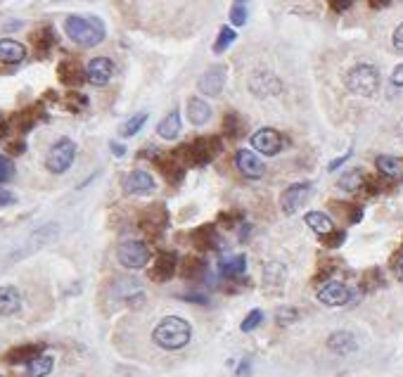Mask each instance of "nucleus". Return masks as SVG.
I'll use <instances>...</instances> for the list:
<instances>
[{"label": "nucleus", "instance_id": "obj_1", "mask_svg": "<svg viewBox=\"0 0 403 377\" xmlns=\"http://www.w3.org/2000/svg\"><path fill=\"white\" fill-rule=\"evenodd\" d=\"M190 337H193V327L186 318H178V315H166L152 332L154 344L166 349V352H178L188 344Z\"/></svg>", "mask_w": 403, "mask_h": 377}, {"label": "nucleus", "instance_id": "obj_2", "mask_svg": "<svg viewBox=\"0 0 403 377\" xmlns=\"http://www.w3.org/2000/svg\"><path fill=\"white\" fill-rule=\"evenodd\" d=\"M64 31L74 43L81 45V48H93V45H98L105 40V24H102L98 17L72 15V17H67Z\"/></svg>", "mask_w": 403, "mask_h": 377}, {"label": "nucleus", "instance_id": "obj_3", "mask_svg": "<svg viewBox=\"0 0 403 377\" xmlns=\"http://www.w3.org/2000/svg\"><path fill=\"white\" fill-rule=\"evenodd\" d=\"M346 88L351 93H356V95H375L380 88V71L378 66L373 64H356L353 69L346 74Z\"/></svg>", "mask_w": 403, "mask_h": 377}, {"label": "nucleus", "instance_id": "obj_4", "mask_svg": "<svg viewBox=\"0 0 403 377\" xmlns=\"http://www.w3.org/2000/svg\"><path fill=\"white\" fill-rule=\"evenodd\" d=\"M221 152V140L218 138H200L195 143L181 147V152L176 154V159L181 164H209L216 154Z\"/></svg>", "mask_w": 403, "mask_h": 377}, {"label": "nucleus", "instance_id": "obj_5", "mask_svg": "<svg viewBox=\"0 0 403 377\" xmlns=\"http://www.w3.org/2000/svg\"><path fill=\"white\" fill-rule=\"evenodd\" d=\"M74 157H76V145H74V140L62 138L47 150L45 166L52 173H64L74 164Z\"/></svg>", "mask_w": 403, "mask_h": 377}, {"label": "nucleus", "instance_id": "obj_6", "mask_svg": "<svg viewBox=\"0 0 403 377\" xmlns=\"http://www.w3.org/2000/svg\"><path fill=\"white\" fill-rule=\"evenodd\" d=\"M117 257H119V264L126 266V268H142L147 266L149 261V247L145 245V242L140 240H126L121 242L119 249H117Z\"/></svg>", "mask_w": 403, "mask_h": 377}, {"label": "nucleus", "instance_id": "obj_7", "mask_svg": "<svg viewBox=\"0 0 403 377\" xmlns=\"http://www.w3.org/2000/svg\"><path fill=\"white\" fill-rule=\"evenodd\" d=\"M309 195H311V183H295V185H290V187H287V190L283 192V197H280L283 211L287 214V216L297 214L299 209L306 204Z\"/></svg>", "mask_w": 403, "mask_h": 377}, {"label": "nucleus", "instance_id": "obj_8", "mask_svg": "<svg viewBox=\"0 0 403 377\" xmlns=\"http://www.w3.org/2000/svg\"><path fill=\"white\" fill-rule=\"evenodd\" d=\"M283 145H285V140L276 129H259L254 136H251V147L261 154H268V157L271 154H278L283 150Z\"/></svg>", "mask_w": 403, "mask_h": 377}, {"label": "nucleus", "instance_id": "obj_9", "mask_svg": "<svg viewBox=\"0 0 403 377\" xmlns=\"http://www.w3.org/2000/svg\"><path fill=\"white\" fill-rule=\"evenodd\" d=\"M351 292L344 282L339 280H327L323 287L318 289V299L323 301L325 306H344L349 301Z\"/></svg>", "mask_w": 403, "mask_h": 377}, {"label": "nucleus", "instance_id": "obj_10", "mask_svg": "<svg viewBox=\"0 0 403 377\" xmlns=\"http://www.w3.org/2000/svg\"><path fill=\"white\" fill-rule=\"evenodd\" d=\"M114 76V62L109 57H95L86 66V79L93 86H107Z\"/></svg>", "mask_w": 403, "mask_h": 377}, {"label": "nucleus", "instance_id": "obj_11", "mask_svg": "<svg viewBox=\"0 0 403 377\" xmlns=\"http://www.w3.org/2000/svg\"><path fill=\"white\" fill-rule=\"evenodd\" d=\"M249 91L259 98H268V95H278L283 91V83L271 71H256L249 79Z\"/></svg>", "mask_w": 403, "mask_h": 377}, {"label": "nucleus", "instance_id": "obj_12", "mask_svg": "<svg viewBox=\"0 0 403 377\" xmlns=\"http://www.w3.org/2000/svg\"><path fill=\"white\" fill-rule=\"evenodd\" d=\"M235 164H237V169H240V173L244 178H261L263 176V171H266V166H263V161L256 157L254 152L251 150H240L235 154Z\"/></svg>", "mask_w": 403, "mask_h": 377}, {"label": "nucleus", "instance_id": "obj_13", "mask_svg": "<svg viewBox=\"0 0 403 377\" xmlns=\"http://www.w3.org/2000/svg\"><path fill=\"white\" fill-rule=\"evenodd\" d=\"M223 86H225L223 66H211V69L204 71L200 81H197V88H200V93H204V95H218V93L223 91Z\"/></svg>", "mask_w": 403, "mask_h": 377}, {"label": "nucleus", "instance_id": "obj_14", "mask_svg": "<svg viewBox=\"0 0 403 377\" xmlns=\"http://www.w3.org/2000/svg\"><path fill=\"white\" fill-rule=\"evenodd\" d=\"M154 185H157L154 178L149 176L147 171H142V169L131 171L126 176V180H124V190L128 195H147V192L154 190Z\"/></svg>", "mask_w": 403, "mask_h": 377}, {"label": "nucleus", "instance_id": "obj_15", "mask_svg": "<svg viewBox=\"0 0 403 377\" xmlns=\"http://www.w3.org/2000/svg\"><path fill=\"white\" fill-rule=\"evenodd\" d=\"M178 271V257L171 252H161L159 257H157V264H154V271H152V278L159 280V282H166L176 275Z\"/></svg>", "mask_w": 403, "mask_h": 377}, {"label": "nucleus", "instance_id": "obj_16", "mask_svg": "<svg viewBox=\"0 0 403 377\" xmlns=\"http://www.w3.org/2000/svg\"><path fill=\"white\" fill-rule=\"evenodd\" d=\"M38 356H43V344H22V347H15L12 352L5 354V363H10V366H19V363H29L33 359H38Z\"/></svg>", "mask_w": 403, "mask_h": 377}, {"label": "nucleus", "instance_id": "obj_17", "mask_svg": "<svg viewBox=\"0 0 403 377\" xmlns=\"http://www.w3.org/2000/svg\"><path fill=\"white\" fill-rule=\"evenodd\" d=\"M22 308V294L17 287L3 285L0 287V315H15Z\"/></svg>", "mask_w": 403, "mask_h": 377}, {"label": "nucleus", "instance_id": "obj_18", "mask_svg": "<svg viewBox=\"0 0 403 377\" xmlns=\"http://www.w3.org/2000/svg\"><path fill=\"white\" fill-rule=\"evenodd\" d=\"M26 57V48L19 40L3 38L0 40V62L3 64H19Z\"/></svg>", "mask_w": 403, "mask_h": 377}, {"label": "nucleus", "instance_id": "obj_19", "mask_svg": "<svg viewBox=\"0 0 403 377\" xmlns=\"http://www.w3.org/2000/svg\"><path fill=\"white\" fill-rule=\"evenodd\" d=\"M327 347L332 349L334 354H351L356 352V337H353L351 332H344V330H339V332L330 335V340H327Z\"/></svg>", "mask_w": 403, "mask_h": 377}, {"label": "nucleus", "instance_id": "obj_20", "mask_svg": "<svg viewBox=\"0 0 403 377\" xmlns=\"http://www.w3.org/2000/svg\"><path fill=\"white\" fill-rule=\"evenodd\" d=\"M378 169L392 180H403V159L389 157V154H380L378 157Z\"/></svg>", "mask_w": 403, "mask_h": 377}, {"label": "nucleus", "instance_id": "obj_21", "mask_svg": "<svg viewBox=\"0 0 403 377\" xmlns=\"http://www.w3.org/2000/svg\"><path fill=\"white\" fill-rule=\"evenodd\" d=\"M188 119H190V124L204 126V124H207V121L211 119V107L204 103V100L193 98V100L188 103Z\"/></svg>", "mask_w": 403, "mask_h": 377}, {"label": "nucleus", "instance_id": "obj_22", "mask_svg": "<svg viewBox=\"0 0 403 377\" xmlns=\"http://www.w3.org/2000/svg\"><path fill=\"white\" fill-rule=\"evenodd\" d=\"M157 133L164 140H176L181 133V114L178 112H169L166 117L161 119V124L157 126Z\"/></svg>", "mask_w": 403, "mask_h": 377}, {"label": "nucleus", "instance_id": "obj_23", "mask_svg": "<svg viewBox=\"0 0 403 377\" xmlns=\"http://www.w3.org/2000/svg\"><path fill=\"white\" fill-rule=\"evenodd\" d=\"M306 226L318 235H330L332 233V219L323 211H309L306 214Z\"/></svg>", "mask_w": 403, "mask_h": 377}, {"label": "nucleus", "instance_id": "obj_24", "mask_svg": "<svg viewBox=\"0 0 403 377\" xmlns=\"http://www.w3.org/2000/svg\"><path fill=\"white\" fill-rule=\"evenodd\" d=\"M221 273L225 278H237V275H244V268H247V261H244L242 254H237V257H230V259H221Z\"/></svg>", "mask_w": 403, "mask_h": 377}, {"label": "nucleus", "instance_id": "obj_25", "mask_svg": "<svg viewBox=\"0 0 403 377\" xmlns=\"http://www.w3.org/2000/svg\"><path fill=\"white\" fill-rule=\"evenodd\" d=\"M363 183H365V173L361 171V169L346 171L344 176L339 178V187L344 192H356V190H361V187H363Z\"/></svg>", "mask_w": 403, "mask_h": 377}, {"label": "nucleus", "instance_id": "obj_26", "mask_svg": "<svg viewBox=\"0 0 403 377\" xmlns=\"http://www.w3.org/2000/svg\"><path fill=\"white\" fill-rule=\"evenodd\" d=\"M59 79H62L67 86H76L86 79V74L76 62H62L59 64Z\"/></svg>", "mask_w": 403, "mask_h": 377}, {"label": "nucleus", "instance_id": "obj_27", "mask_svg": "<svg viewBox=\"0 0 403 377\" xmlns=\"http://www.w3.org/2000/svg\"><path fill=\"white\" fill-rule=\"evenodd\" d=\"M52 366H55L52 356H38V359H33L29 366H26V377H45V375H50Z\"/></svg>", "mask_w": 403, "mask_h": 377}, {"label": "nucleus", "instance_id": "obj_28", "mask_svg": "<svg viewBox=\"0 0 403 377\" xmlns=\"http://www.w3.org/2000/svg\"><path fill=\"white\" fill-rule=\"evenodd\" d=\"M216 233L211 226H204L200 231H195V245L200 249H214L216 247Z\"/></svg>", "mask_w": 403, "mask_h": 377}, {"label": "nucleus", "instance_id": "obj_29", "mask_svg": "<svg viewBox=\"0 0 403 377\" xmlns=\"http://www.w3.org/2000/svg\"><path fill=\"white\" fill-rule=\"evenodd\" d=\"M145 121H147V112L135 114V117H131L124 126H121V136H124V138L135 136V133H138V131L142 129V126H145Z\"/></svg>", "mask_w": 403, "mask_h": 377}, {"label": "nucleus", "instance_id": "obj_30", "mask_svg": "<svg viewBox=\"0 0 403 377\" xmlns=\"http://www.w3.org/2000/svg\"><path fill=\"white\" fill-rule=\"evenodd\" d=\"M235 38H237V33L230 29V26H223L221 33H218V38H216V43H214V52H223L230 43H235Z\"/></svg>", "mask_w": 403, "mask_h": 377}, {"label": "nucleus", "instance_id": "obj_31", "mask_svg": "<svg viewBox=\"0 0 403 377\" xmlns=\"http://www.w3.org/2000/svg\"><path fill=\"white\" fill-rule=\"evenodd\" d=\"M202 271H204V261L202 259L190 257V259L183 261V268H181L183 278H197V273H202Z\"/></svg>", "mask_w": 403, "mask_h": 377}, {"label": "nucleus", "instance_id": "obj_32", "mask_svg": "<svg viewBox=\"0 0 403 377\" xmlns=\"http://www.w3.org/2000/svg\"><path fill=\"white\" fill-rule=\"evenodd\" d=\"M15 176V164H12L10 157H5V154H0V183H8Z\"/></svg>", "mask_w": 403, "mask_h": 377}, {"label": "nucleus", "instance_id": "obj_33", "mask_svg": "<svg viewBox=\"0 0 403 377\" xmlns=\"http://www.w3.org/2000/svg\"><path fill=\"white\" fill-rule=\"evenodd\" d=\"M263 273H266V278H263L266 285H271V280H280V282L285 280V266H280V264H268Z\"/></svg>", "mask_w": 403, "mask_h": 377}, {"label": "nucleus", "instance_id": "obj_34", "mask_svg": "<svg viewBox=\"0 0 403 377\" xmlns=\"http://www.w3.org/2000/svg\"><path fill=\"white\" fill-rule=\"evenodd\" d=\"M33 40H36V45H38L40 52H47V50H50V45H52V31L45 26V29H40V33H36V36H33Z\"/></svg>", "mask_w": 403, "mask_h": 377}, {"label": "nucleus", "instance_id": "obj_35", "mask_svg": "<svg viewBox=\"0 0 403 377\" xmlns=\"http://www.w3.org/2000/svg\"><path fill=\"white\" fill-rule=\"evenodd\" d=\"M261 320H263V313L259 311V308H256V311H251L247 318L242 320V332H251L254 327L261 325Z\"/></svg>", "mask_w": 403, "mask_h": 377}, {"label": "nucleus", "instance_id": "obj_36", "mask_svg": "<svg viewBox=\"0 0 403 377\" xmlns=\"http://www.w3.org/2000/svg\"><path fill=\"white\" fill-rule=\"evenodd\" d=\"M230 22H233L235 26H242L244 22H247V10H244L240 3H237L235 8L230 10Z\"/></svg>", "mask_w": 403, "mask_h": 377}, {"label": "nucleus", "instance_id": "obj_37", "mask_svg": "<svg viewBox=\"0 0 403 377\" xmlns=\"http://www.w3.org/2000/svg\"><path fill=\"white\" fill-rule=\"evenodd\" d=\"M225 133L228 136H240V124H237V117H233V114L225 117Z\"/></svg>", "mask_w": 403, "mask_h": 377}, {"label": "nucleus", "instance_id": "obj_38", "mask_svg": "<svg viewBox=\"0 0 403 377\" xmlns=\"http://www.w3.org/2000/svg\"><path fill=\"white\" fill-rule=\"evenodd\" d=\"M15 195H12L10 190H5V187H0V207H10L15 204Z\"/></svg>", "mask_w": 403, "mask_h": 377}, {"label": "nucleus", "instance_id": "obj_39", "mask_svg": "<svg viewBox=\"0 0 403 377\" xmlns=\"http://www.w3.org/2000/svg\"><path fill=\"white\" fill-rule=\"evenodd\" d=\"M394 48L399 50V52H403V24H399L396 26V31H394Z\"/></svg>", "mask_w": 403, "mask_h": 377}, {"label": "nucleus", "instance_id": "obj_40", "mask_svg": "<svg viewBox=\"0 0 403 377\" xmlns=\"http://www.w3.org/2000/svg\"><path fill=\"white\" fill-rule=\"evenodd\" d=\"M392 83L399 86V88H403V64H399L396 69L392 71Z\"/></svg>", "mask_w": 403, "mask_h": 377}, {"label": "nucleus", "instance_id": "obj_41", "mask_svg": "<svg viewBox=\"0 0 403 377\" xmlns=\"http://www.w3.org/2000/svg\"><path fill=\"white\" fill-rule=\"evenodd\" d=\"M341 242H344V233H334L332 240H325V245H327V247H339Z\"/></svg>", "mask_w": 403, "mask_h": 377}, {"label": "nucleus", "instance_id": "obj_42", "mask_svg": "<svg viewBox=\"0 0 403 377\" xmlns=\"http://www.w3.org/2000/svg\"><path fill=\"white\" fill-rule=\"evenodd\" d=\"M287 318H292V320L297 318L295 308H283V311H280V323H287Z\"/></svg>", "mask_w": 403, "mask_h": 377}, {"label": "nucleus", "instance_id": "obj_43", "mask_svg": "<svg viewBox=\"0 0 403 377\" xmlns=\"http://www.w3.org/2000/svg\"><path fill=\"white\" fill-rule=\"evenodd\" d=\"M351 5V0H332V8L337 10V12H341V10H346Z\"/></svg>", "mask_w": 403, "mask_h": 377}, {"label": "nucleus", "instance_id": "obj_44", "mask_svg": "<svg viewBox=\"0 0 403 377\" xmlns=\"http://www.w3.org/2000/svg\"><path fill=\"white\" fill-rule=\"evenodd\" d=\"M112 152L117 154V157H121V154L126 152V147H124V145H117V143H112Z\"/></svg>", "mask_w": 403, "mask_h": 377}, {"label": "nucleus", "instance_id": "obj_45", "mask_svg": "<svg viewBox=\"0 0 403 377\" xmlns=\"http://www.w3.org/2000/svg\"><path fill=\"white\" fill-rule=\"evenodd\" d=\"M401 275H403V259H401Z\"/></svg>", "mask_w": 403, "mask_h": 377}, {"label": "nucleus", "instance_id": "obj_46", "mask_svg": "<svg viewBox=\"0 0 403 377\" xmlns=\"http://www.w3.org/2000/svg\"><path fill=\"white\" fill-rule=\"evenodd\" d=\"M237 3H244V0H237Z\"/></svg>", "mask_w": 403, "mask_h": 377}]
</instances>
